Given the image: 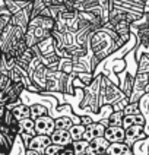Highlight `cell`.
<instances>
[{
	"label": "cell",
	"mask_w": 149,
	"mask_h": 155,
	"mask_svg": "<svg viewBox=\"0 0 149 155\" xmlns=\"http://www.w3.org/2000/svg\"><path fill=\"white\" fill-rule=\"evenodd\" d=\"M148 75H149V73H148Z\"/></svg>",
	"instance_id": "60d3db41"
},
{
	"label": "cell",
	"mask_w": 149,
	"mask_h": 155,
	"mask_svg": "<svg viewBox=\"0 0 149 155\" xmlns=\"http://www.w3.org/2000/svg\"><path fill=\"white\" fill-rule=\"evenodd\" d=\"M19 126H21V133H28L31 136H35L37 135V130H35V120L31 119V117H26V119H22L19 120Z\"/></svg>",
	"instance_id": "44dd1931"
},
{
	"label": "cell",
	"mask_w": 149,
	"mask_h": 155,
	"mask_svg": "<svg viewBox=\"0 0 149 155\" xmlns=\"http://www.w3.org/2000/svg\"><path fill=\"white\" fill-rule=\"evenodd\" d=\"M140 108H139V103H129L126 107H124V110H123V113L124 114H134V113H139Z\"/></svg>",
	"instance_id": "d6a6232c"
},
{
	"label": "cell",
	"mask_w": 149,
	"mask_h": 155,
	"mask_svg": "<svg viewBox=\"0 0 149 155\" xmlns=\"http://www.w3.org/2000/svg\"><path fill=\"white\" fill-rule=\"evenodd\" d=\"M80 123L85 124V126H89L91 123H94V120H92V117L89 114H83V116H80Z\"/></svg>",
	"instance_id": "836d02e7"
},
{
	"label": "cell",
	"mask_w": 149,
	"mask_h": 155,
	"mask_svg": "<svg viewBox=\"0 0 149 155\" xmlns=\"http://www.w3.org/2000/svg\"><path fill=\"white\" fill-rule=\"evenodd\" d=\"M75 75H76L85 85H89V84L94 81V78H95L92 72H80V73H75Z\"/></svg>",
	"instance_id": "1f68e13d"
},
{
	"label": "cell",
	"mask_w": 149,
	"mask_h": 155,
	"mask_svg": "<svg viewBox=\"0 0 149 155\" xmlns=\"http://www.w3.org/2000/svg\"><path fill=\"white\" fill-rule=\"evenodd\" d=\"M26 151H28V147L24 142V139L21 138V135H18L13 143H12V148L9 151V155H26Z\"/></svg>",
	"instance_id": "2e32d148"
},
{
	"label": "cell",
	"mask_w": 149,
	"mask_h": 155,
	"mask_svg": "<svg viewBox=\"0 0 149 155\" xmlns=\"http://www.w3.org/2000/svg\"><path fill=\"white\" fill-rule=\"evenodd\" d=\"M99 86H101V75H96L94 81L85 86V94L80 104L79 116L94 114L99 110Z\"/></svg>",
	"instance_id": "3957f363"
},
{
	"label": "cell",
	"mask_w": 149,
	"mask_h": 155,
	"mask_svg": "<svg viewBox=\"0 0 149 155\" xmlns=\"http://www.w3.org/2000/svg\"><path fill=\"white\" fill-rule=\"evenodd\" d=\"M60 155H76V154H75V151H73V147L69 145V147H64L61 149Z\"/></svg>",
	"instance_id": "e575fe53"
},
{
	"label": "cell",
	"mask_w": 149,
	"mask_h": 155,
	"mask_svg": "<svg viewBox=\"0 0 149 155\" xmlns=\"http://www.w3.org/2000/svg\"><path fill=\"white\" fill-rule=\"evenodd\" d=\"M105 124H102L101 121H94L91 123L89 126H86V130H85V135H83V139L86 140H92V139L98 138V136H104V132H105Z\"/></svg>",
	"instance_id": "8fae6325"
},
{
	"label": "cell",
	"mask_w": 149,
	"mask_h": 155,
	"mask_svg": "<svg viewBox=\"0 0 149 155\" xmlns=\"http://www.w3.org/2000/svg\"><path fill=\"white\" fill-rule=\"evenodd\" d=\"M73 124H75V121L72 120V117H69V116H60V117L56 119V129L69 130Z\"/></svg>",
	"instance_id": "484cf974"
},
{
	"label": "cell",
	"mask_w": 149,
	"mask_h": 155,
	"mask_svg": "<svg viewBox=\"0 0 149 155\" xmlns=\"http://www.w3.org/2000/svg\"><path fill=\"white\" fill-rule=\"evenodd\" d=\"M104 136L110 143L113 142H124L126 139V129L123 126H107Z\"/></svg>",
	"instance_id": "9c48e42d"
},
{
	"label": "cell",
	"mask_w": 149,
	"mask_h": 155,
	"mask_svg": "<svg viewBox=\"0 0 149 155\" xmlns=\"http://www.w3.org/2000/svg\"><path fill=\"white\" fill-rule=\"evenodd\" d=\"M95 155H110V154H107V152H104V154H95Z\"/></svg>",
	"instance_id": "74e56055"
},
{
	"label": "cell",
	"mask_w": 149,
	"mask_h": 155,
	"mask_svg": "<svg viewBox=\"0 0 149 155\" xmlns=\"http://www.w3.org/2000/svg\"><path fill=\"white\" fill-rule=\"evenodd\" d=\"M83 155H89V154H83Z\"/></svg>",
	"instance_id": "ab89813d"
},
{
	"label": "cell",
	"mask_w": 149,
	"mask_h": 155,
	"mask_svg": "<svg viewBox=\"0 0 149 155\" xmlns=\"http://www.w3.org/2000/svg\"><path fill=\"white\" fill-rule=\"evenodd\" d=\"M85 130H86V126L82 124V123H76L73 124L69 129L70 136L73 140H79V139H83V135H85Z\"/></svg>",
	"instance_id": "d4e9b609"
},
{
	"label": "cell",
	"mask_w": 149,
	"mask_h": 155,
	"mask_svg": "<svg viewBox=\"0 0 149 155\" xmlns=\"http://www.w3.org/2000/svg\"><path fill=\"white\" fill-rule=\"evenodd\" d=\"M123 119H124V113L123 111H113L111 116L108 117V126H123Z\"/></svg>",
	"instance_id": "83f0119b"
},
{
	"label": "cell",
	"mask_w": 149,
	"mask_h": 155,
	"mask_svg": "<svg viewBox=\"0 0 149 155\" xmlns=\"http://www.w3.org/2000/svg\"><path fill=\"white\" fill-rule=\"evenodd\" d=\"M134 124H146V117L142 111L134 113V114H124V119H123V127L127 129L130 126H134Z\"/></svg>",
	"instance_id": "4fadbf2b"
},
{
	"label": "cell",
	"mask_w": 149,
	"mask_h": 155,
	"mask_svg": "<svg viewBox=\"0 0 149 155\" xmlns=\"http://www.w3.org/2000/svg\"><path fill=\"white\" fill-rule=\"evenodd\" d=\"M146 123H149V114H148V117H146Z\"/></svg>",
	"instance_id": "f35d334b"
},
{
	"label": "cell",
	"mask_w": 149,
	"mask_h": 155,
	"mask_svg": "<svg viewBox=\"0 0 149 155\" xmlns=\"http://www.w3.org/2000/svg\"><path fill=\"white\" fill-rule=\"evenodd\" d=\"M146 136H148V135H146V132H145V126H143V124H134V126H130V127L126 129V139H124V142H126L127 145L133 147L138 140L145 139Z\"/></svg>",
	"instance_id": "52a82bcc"
},
{
	"label": "cell",
	"mask_w": 149,
	"mask_h": 155,
	"mask_svg": "<svg viewBox=\"0 0 149 155\" xmlns=\"http://www.w3.org/2000/svg\"><path fill=\"white\" fill-rule=\"evenodd\" d=\"M3 3L6 5V8L12 12V15L18 13L19 10H22L24 8H26L29 5V2H24V0H3ZM32 3V2H31Z\"/></svg>",
	"instance_id": "cb8c5ba5"
},
{
	"label": "cell",
	"mask_w": 149,
	"mask_h": 155,
	"mask_svg": "<svg viewBox=\"0 0 149 155\" xmlns=\"http://www.w3.org/2000/svg\"><path fill=\"white\" fill-rule=\"evenodd\" d=\"M127 95L123 92L118 85H115L113 81H110L105 75H101V86H99V107L104 104H115Z\"/></svg>",
	"instance_id": "277c9868"
},
{
	"label": "cell",
	"mask_w": 149,
	"mask_h": 155,
	"mask_svg": "<svg viewBox=\"0 0 149 155\" xmlns=\"http://www.w3.org/2000/svg\"><path fill=\"white\" fill-rule=\"evenodd\" d=\"M41 61L48 68V69H59V63H60V56L57 53L51 54H45L41 56Z\"/></svg>",
	"instance_id": "603a6c76"
},
{
	"label": "cell",
	"mask_w": 149,
	"mask_h": 155,
	"mask_svg": "<svg viewBox=\"0 0 149 155\" xmlns=\"http://www.w3.org/2000/svg\"><path fill=\"white\" fill-rule=\"evenodd\" d=\"M139 66H138V72H142V73H149V56L148 54H143L139 60Z\"/></svg>",
	"instance_id": "f546056e"
},
{
	"label": "cell",
	"mask_w": 149,
	"mask_h": 155,
	"mask_svg": "<svg viewBox=\"0 0 149 155\" xmlns=\"http://www.w3.org/2000/svg\"><path fill=\"white\" fill-rule=\"evenodd\" d=\"M59 70L64 72V73H73V59L72 57H60V63H59Z\"/></svg>",
	"instance_id": "4316f807"
},
{
	"label": "cell",
	"mask_w": 149,
	"mask_h": 155,
	"mask_svg": "<svg viewBox=\"0 0 149 155\" xmlns=\"http://www.w3.org/2000/svg\"><path fill=\"white\" fill-rule=\"evenodd\" d=\"M54 28H56V19H53L51 16L38 15L35 18H31L25 34V41L28 47H34L47 37H50Z\"/></svg>",
	"instance_id": "7a4b0ae2"
},
{
	"label": "cell",
	"mask_w": 149,
	"mask_h": 155,
	"mask_svg": "<svg viewBox=\"0 0 149 155\" xmlns=\"http://www.w3.org/2000/svg\"><path fill=\"white\" fill-rule=\"evenodd\" d=\"M12 12L6 8V5H0V34L6 29V26L12 22Z\"/></svg>",
	"instance_id": "e0dca14e"
},
{
	"label": "cell",
	"mask_w": 149,
	"mask_h": 155,
	"mask_svg": "<svg viewBox=\"0 0 149 155\" xmlns=\"http://www.w3.org/2000/svg\"><path fill=\"white\" fill-rule=\"evenodd\" d=\"M64 147H61V145H57V143H50L48 147L45 148V154L44 155H60L61 149Z\"/></svg>",
	"instance_id": "4dcf8cb0"
},
{
	"label": "cell",
	"mask_w": 149,
	"mask_h": 155,
	"mask_svg": "<svg viewBox=\"0 0 149 155\" xmlns=\"http://www.w3.org/2000/svg\"><path fill=\"white\" fill-rule=\"evenodd\" d=\"M31 107V119H38L41 116H47L50 114V108L45 105V104H41V103H34V104H29Z\"/></svg>",
	"instance_id": "ffe728a7"
},
{
	"label": "cell",
	"mask_w": 149,
	"mask_h": 155,
	"mask_svg": "<svg viewBox=\"0 0 149 155\" xmlns=\"http://www.w3.org/2000/svg\"><path fill=\"white\" fill-rule=\"evenodd\" d=\"M26 155H41V154H40V152H37V151H34V149H29V148H28Z\"/></svg>",
	"instance_id": "d590c367"
},
{
	"label": "cell",
	"mask_w": 149,
	"mask_h": 155,
	"mask_svg": "<svg viewBox=\"0 0 149 155\" xmlns=\"http://www.w3.org/2000/svg\"><path fill=\"white\" fill-rule=\"evenodd\" d=\"M110 147V142L107 140L105 136H98V138L91 140V148L94 151V154H104Z\"/></svg>",
	"instance_id": "9a60e30c"
},
{
	"label": "cell",
	"mask_w": 149,
	"mask_h": 155,
	"mask_svg": "<svg viewBox=\"0 0 149 155\" xmlns=\"http://www.w3.org/2000/svg\"><path fill=\"white\" fill-rule=\"evenodd\" d=\"M107 154L110 155H134L130 145L126 142H113L107 149Z\"/></svg>",
	"instance_id": "7c38bea8"
},
{
	"label": "cell",
	"mask_w": 149,
	"mask_h": 155,
	"mask_svg": "<svg viewBox=\"0 0 149 155\" xmlns=\"http://www.w3.org/2000/svg\"><path fill=\"white\" fill-rule=\"evenodd\" d=\"M133 152L134 155H149V136H146L145 139H140L138 140L133 147Z\"/></svg>",
	"instance_id": "7402d4cb"
},
{
	"label": "cell",
	"mask_w": 149,
	"mask_h": 155,
	"mask_svg": "<svg viewBox=\"0 0 149 155\" xmlns=\"http://www.w3.org/2000/svg\"><path fill=\"white\" fill-rule=\"evenodd\" d=\"M47 8V5H45V2L44 0H34L32 2V12H31V18H35L38 16V15H41L43 13V10Z\"/></svg>",
	"instance_id": "f1b7e54d"
},
{
	"label": "cell",
	"mask_w": 149,
	"mask_h": 155,
	"mask_svg": "<svg viewBox=\"0 0 149 155\" xmlns=\"http://www.w3.org/2000/svg\"><path fill=\"white\" fill-rule=\"evenodd\" d=\"M38 50L41 53V56H45V54H51V53H56V48H54V38L53 35L47 37L45 40H43L41 43L37 44Z\"/></svg>",
	"instance_id": "ac0fdd59"
},
{
	"label": "cell",
	"mask_w": 149,
	"mask_h": 155,
	"mask_svg": "<svg viewBox=\"0 0 149 155\" xmlns=\"http://www.w3.org/2000/svg\"><path fill=\"white\" fill-rule=\"evenodd\" d=\"M35 130L37 135H51L56 130V119L50 114L35 119Z\"/></svg>",
	"instance_id": "8992f818"
},
{
	"label": "cell",
	"mask_w": 149,
	"mask_h": 155,
	"mask_svg": "<svg viewBox=\"0 0 149 155\" xmlns=\"http://www.w3.org/2000/svg\"><path fill=\"white\" fill-rule=\"evenodd\" d=\"M3 57V51H2V48H0V59Z\"/></svg>",
	"instance_id": "8d00e7d4"
},
{
	"label": "cell",
	"mask_w": 149,
	"mask_h": 155,
	"mask_svg": "<svg viewBox=\"0 0 149 155\" xmlns=\"http://www.w3.org/2000/svg\"><path fill=\"white\" fill-rule=\"evenodd\" d=\"M73 151L76 155H83V154H89V155H95L92 148H91V142L86 139H79V140H73L72 143Z\"/></svg>",
	"instance_id": "5bb4252c"
},
{
	"label": "cell",
	"mask_w": 149,
	"mask_h": 155,
	"mask_svg": "<svg viewBox=\"0 0 149 155\" xmlns=\"http://www.w3.org/2000/svg\"><path fill=\"white\" fill-rule=\"evenodd\" d=\"M118 34L114 31L111 22H107L105 25L92 31L89 35V54H91V63L92 69L95 70L96 66L105 60L110 54L118 50L117 45Z\"/></svg>",
	"instance_id": "6da1fadb"
},
{
	"label": "cell",
	"mask_w": 149,
	"mask_h": 155,
	"mask_svg": "<svg viewBox=\"0 0 149 155\" xmlns=\"http://www.w3.org/2000/svg\"><path fill=\"white\" fill-rule=\"evenodd\" d=\"M51 143V136L50 135H35L34 138L29 140V149H34L41 155L45 154V148Z\"/></svg>",
	"instance_id": "ba28073f"
},
{
	"label": "cell",
	"mask_w": 149,
	"mask_h": 155,
	"mask_svg": "<svg viewBox=\"0 0 149 155\" xmlns=\"http://www.w3.org/2000/svg\"><path fill=\"white\" fill-rule=\"evenodd\" d=\"M12 113L16 117V120H22L26 117H31V107L25 103H21L12 108Z\"/></svg>",
	"instance_id": "d6986e66"
},
{
	"label": "cell",
	"mask_w": 149,
	"mask_h": 155,
	"mask_svg": "<svg viewBox=\"0 0 149 155\" xmlns=\"http://www.w3.org/2000/svg\"><path fill=\"white\" fill-rule=\"evenodd\" d=\"M50 136H51L53 143H57V145H61V147H69V145L73 143V139H72V136H70L69 130L56 129Z\"/></svg>",
	"instance_id": "30bf717a"
},
{
	"label": "cell",
	"mask_w": 149,
	"mask_h": 155,
	"mask_svg": "<svg viewBox=\"0 0 149 155\" xmlns=\"http://www.w3.org/2000/svg\"><path fill=\"white\" fill-rule=\"evenodd\" d=\"M130 32L138 38V44L149 41V12H145L142 18L130 24Z\"/></svg>",
	"instance_id": "5b68a950"
}]
</instances>
